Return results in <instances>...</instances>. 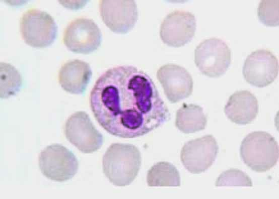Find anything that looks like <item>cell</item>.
Returning a JSON list of instances; mask_svg holds the SVG:
<instances>
[{
	"mask_svg": "<svg viewBox=\"0 0 279 199\" xmlns=\"http://www.w3.org/2000/svg\"><path fill=\"white\" fill-rule=\"evenodd\" d=\"M1 98H8L19 91L22 77L19 71L12 65L1 62Z\"/></svg>",
	"mask_w": 279,
	"mask_h": 199,
	"instance_id": "18",
	"label": "cell"
},
{
	"mask_svg": "<svg viewBox=\"0 0 279 199\" xmlns=\"http://www.w3.org/2000/svg\"><path fill=\"white\" fill-rule=\"evenodd\" d=\"M74 154L64 146L54 144L45 148L40 153L39 165L42 174L55 181L72 178L78 169Z\"/></svg>",
	"mask_w": 279,
	"mask_h": 199,
	"instance_id": "5",
	"label": "cell"
},
{
	"mask_svg": "<svg viewBox=\"0 0 279 199\" xmlns=\"http://www.w3.org/2000/svg\"><path fill=\"white\" fill-rule=\"evenodd\" d=\"M147 182L149 186H179L180 177L174 165L166 161H161L149 169Z\"/></svg>",
	"mask_w": 279,
	"mask_h": 199,
	"instance_id": "17",
	"label": "cell"
},
{
	"mask_svg": "<svg viewBox=\"0 0 279 199\" xmlns=\"http://www.w3.org/2000/svg\"><path fill=\"white\" fill-rule=\"evenodd\" d=\"M242 73L246 81L250 84L258 87L266 86L277 76V59L267 50H256L246 58Z\"/></svg>",
	"mask_w": 279,
	"mask_h": 199,
	"instance_id": "10",
	"label": "cell"
},
{
	"mask_svg": "<svg viewBox=\"0 0 279 199\" xmlns=\"http://www.w3.org/2000/svg\"><path fill=\"white\" fill-rule=\"evenodd\" d=\"M90 105L107 132L124 138L143 136L170 118L151 77L133 66H118L103 73L91 90Z\"/></svg>",
	"mask_w": 279,
	"mask_h": 199,
	"instance_id": "1",
	"label": "cell"
},
{
	"mask_svg": "<svg viewBox=\"0 0 279 199\" xmlns=\"http://www.w3.org/2000/svg\"><path fill=\"white\" fill-rule=\"evenodd\" d=\"M20 32L28 45L45 48L54 41L57 27L48 13L38 9H31L23 15L20 21Z\"/></svg>",
	"mask_w": 279,
	"mask_h": 199,
	"instance_id": "4",
	"label": "cell"
},
{
	"mask_svg": "<svg viewBox=\"0 0 279 199\" xmlns=\"http://www.w3.org/2000/svg\"><path fill=\"white\" fill-rule=\"evenodd\" d=\"M224 111L227 117L233 123L248 124L254 120L258 114V101L249 91H237L230 96Z\"/></svg>",
	"mask_w": 279,
	"mask_h": 199,
	"instance_id": "14",
	"label": "cell"
},
{
	"mask_svg": "<svg viewBox=\"0 0 279 199\" xmlns=\"http://www.w3.org/2000/svg\"><path fill=\"white\" fill-rule=\"evenodd\" d=\"M231 52L222 40L213 38L201 42L195 48L194 62L203 74L211 77L224 74L231 63Z\"/></svg>",
	"mask_w": 279,
	"mask_h": 199,
	"instance_id": "6",
	"label": "cell"
},
{
	"mask_svg": "<svg viewBox=\"0 0 279 199\" xmlns=\"http://www.w3.org/2000/svg\"><path fill=\"white\" fill-rule=\"evenodd\" d=\"M64 133L67 139L83 153L95 152L103 143L102 135L95 128L88 115L82 111L76 112L68 118Z\"/></svg>",
	"mask_w": 279,
	"mask_h": 199,
	"instance_id": "7",
	"label": "cell"
},
{
	"mask_svg": "<svg viewBox=\"0 0 279 199\" xmlns=\"http://www.w3.org/2000/svg\"><path fill=\"white\" fill-rule=\"evenodd\" d=\"M240 155L244 163L252 170L258 172H265L278 161V145L268 133L253 132L242 141Z\"/></svg>",
	"mask_w": 279,
	"mask_h": 199,
	"instance_id": "3",
	"label": "cell"
},
{
	"mask_svg": "<svg viewBox=\"0 0 279 199\" xmlns=\"http://www.w3.org/2000/svg\"><path fill=\"white\" fill-rule=\"evenodd\" d=\"M278 0H263L257 9L259 20L267 26H277L279 24Z\"/></svg>",
	"mask_w": 279,
	"mask_h": 199,
	"instance_id": "19",
	"label": "cell"
},
{
	"mask_svg": "<svg viewBox=\"0 0 279 199\" xmlns=\"http://www.w3.org/2000/svg\"><path fill=\"white\" fill-rule=\"evenodd\" d=\"M216 186H252L250 177L242 171L230 169L220 174L216 182Z\"/></svg>",
	"mask_w": 279,
	"mask_h": 199,
	"instance_id": "20",
	"label": "cell"
},
{
	"mask_svg": "<svg viewBox=\"0 0 279 199\" xmlns=\"http://www.w3.org/2000/svg\"><path fill=\"white\" fill-rule=\"evenodd\" d=\"M218 152L216 140L212 135L190 140L183 146L180 158L185 168L192 173L206 171L215 161Z\"/></svg>",
	"mask_w": 279,
	"mask_h": 199,
	"instance_id": "9",
	"label": "cell"
},
{
	"mask_svg": "<svg viewBox=\"0 0 279 199\" xmlns=\"http://www.w3.org/2000/svg\"><path fill=\"white\" fill-rule=\"evenodd\" d=\"M102 39L101 31L91 19L78 18L71 22L65 29L63 42L70 51L89 54L96 50Z\"/></svg>",
	"mask_w": 279,
	"mask_h": 199,
	"instance_id": "8",
	"label": "cell"
},
{
	"mask_svg": "<svg viewBox=\"0 0 279 199\" xmlns=\"http://www.w3.org/2000/svg\"><path fill=\"white\" fill-rule=\"evenodd\" d=\"M99 9L103 22L116 33H127L137 20V8L134 1L102 0Z\"/></svg>",
	"mask_w": 279,
	"mask_h": 199,
	"instance_id": "11",
	"label": "cell"
},
{
	"mask_svg": "<svg viewBox=\"0 0 279 199\" xmlns=\"http://www.w3.org/2000/svg\"><path fill=\"white\" fill-rule=\"evenodd\" d=\"M157 76L166 97L172 103L188 97L192 92V78L187 70L181 66L165 64L158 69Z\"/></svg>",
	"mask_w": 279,
	"mask_h": 199,
	"instance_id": "13",
	"label": "cell"
},
{
	"mask_svg": "<svg viewBox=\"0 0 279 199\" xmlns=\"http://www.w3.org/2000/svg\"><path fill=\"white\" fill-rule=\"evenodd\" d=\"M141 162V153L135 146L113 143L103 157V170L113 184L124 186L130 184L135 178Z\"/></svg>",
	"mask_w": 279,
	"mask_h": 199,
	"instance_id": "2",
	"label": "cell"
},
{
	"mask_svg": "<svg viewBox=\"0 0 279 199\" xmlns=\"http://www.w3.org/2000/svg\"><path fill=\"white\" fill-rule=\"evenodd\" d=\"M195 30V18L192 13L175 11L168 14L162 22L160 35L165 44L179 47L192 40Z\"/></svg>",
	"mask_w": 279,
	"mask_h": 199,
	"instance_id": "12",
	"label": "cell"
},
{
	"mask_svg": "<svg viewBox=\"0 0 279 199\" xmlns=\"http://www.w3.org/2000/svg\"><path fill=\"white\" fill-rule=\"evenodd\" d=\"M91 75L92 71L88 63L75 59L66 62L61 66L58 81L66 91L79 94L85 91Z\"/></svg>",
	"mask_w": 279,
	"mask_h": 199,
	"instance_id": "15",
	"label": "cell"
},
{
	"mask_svg": "<svg viewBox=\"0 0 279 199\" xmlns=\"http://www.w3.org/2000/svg\"><path fill=\"white\" fill-rule=\"evenodd\" d=\"M206 122L203 109L198 105L183 104L177 111L175 126L182 132L187 134L201 131Z\"/></svg>",
	"mask_w": 279,
	"mask_h": 199,
	"instance_id": "16",
	"label": "cell"
}]
</instances>
